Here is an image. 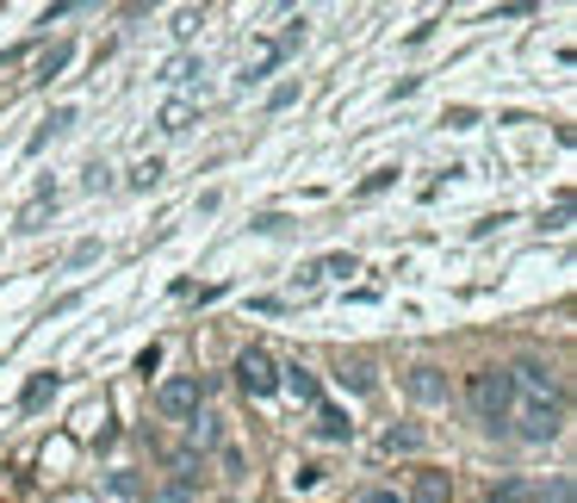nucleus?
<instances>
[{
  "instance_id": "nucleus-1",
  "label": "nucleus",
  "mask_w": 577,
  "mask_h": 503,
  "mask_svg": "<svg viewBox=\"0 0 577 503\" xmlns=\"http://www.w3.org/2000/svg\"><path fill=\"white\" fill-rule=\"evenodd\" d=\"M559 429H565V386L553 379V367L540 361L509 367V435L528 441V448H546Z\"/></svg>"
},
{
  "instance_id": "nucleus-2",
  "label": "nucleus",
  "mask_w": 577,
  "mask_h": 503,
  "mask_svg": "<svg viewBox=\"0 0 577 503\" xmlns=\"http://www.w3.org/2000/svg\"><path fill=\"white\" fill-rule=\"evenodd\" d=\"M466 404H472V417H478V429L503 435V429H509V367H478V373L466 379Z\"/></svg>"
},
{
  "instance_id": "nucleus-3",
  "label": "nucleus",
  "mask_w": 577,
  "mask_h": 503,
  "mask_svg": "<svg viewBox=\"0 0 577 503\" xmlns=\"http://www.w3.org/2000/svg\"><path fill=\"white\" fill-rule=\"evenodd\" d=\"M236 386H243L249 398H274L280 392V367H274V355H267V348H243V355H236Z\"/></svg>"
},
{
  "instance_id": "nucleus-4",
  "label": "nucleus",
  "mask_w": 577,
  "mask_h": 503,
  "mask_svg": "<svg viewBox=\"0 0 577 503\" xmlns=\"http://www.w3.org/2000/svg\"><path fill=\"white\" fill-rule=\"evenodd\" d=\"M199 398H205V386L193 373H174V379H162V386H156V410H162V417H181V423L199 417Z\"/></svg>"
},
{
  "instance_id": "nucleus-5",
  "label": "nucleus",
  "mask_w": 577,
  "mask_h": 503,
  "mask_svg": "<svg viewBox=\"0 0 577 503\" xmlns=\"http://www.w3.org/2000/svg\"><path fill=\"white\" fill-rule=\"evenodd\" d=\"M410 398H416V404H447V373H441V367H410Z\"/></svg>"
},
{
  "instance_id": "nucleus-6",
  "label": "nucleus",
  "mask_w": 577,
  "mask_h": 503,
  "mask_svg": "<svg viewBox=\"0 0 577 503\" xmlns=\"http://www.w3.org/2000/svg\"><path fill=\"white\" fill-rule=\"evenodd\" d=\"M422 448H429V435H422L416 423H398V429L379 435V454H422Z\"/></svg>"
},
{
  "instance_id": "nucleus-7",
  "label": "nucleus",
  "mask_w": 577,
  "mask_h": 503,
  "mask_svg": "<svg viewBox=\"0 0 577 503\" xmlns=\"http://www.w3.org/2000/svg\"><path fill=\"white\" fill-rule=\"evenodd\" d=\"M453 485H447V472H416V491H410L404 503H447Z\"/></svg>"
},
{
  "instance_id": "nucleus-8",
  "label": "nucleus",
  "mask_w": 577,
  "mask_h": 503,
  "mask_svg": "<svg viewBox=\"0 0 577 503\" xmlns=\"http://www.w3.org/2000/svg\"><path fill=\"white\" fill-rule=\"evenodd\" d=\"M317 435H323V441H348V435H354V423H348V410H336V404H317Z\"/></svg>"
},
{
  "instance_id": "nucleus-9",
  "label": "nucleus",
  "mask_w": 577,
  "mask_h": 503,
  "mask_svg": "<svg viewBox=\"0 0 577 503\" xmlns=\"http://www.w3.org/2000/svg\"><path fill=\"white\" fill-rule=\"evenodd\" d=\"M193 119H199V106H193V100H168V106H162V119H156V125L168 131V137H181V131H187Z\"/></svg>"
},
{
  "instance_id": "nucleus-10",
  "label": "nucleus",
  "mask_w": 577,
  "mask_h": 503,
  "mask_svg": "<svg viewBox=\"0 0 577 503\" xmlns=\"http://www.w3.org/2000/svg\"><path fill=\"white\" fill-rule=\"evenodd\" d=\"M280 386L298 398V404H323V392H317V379L305 373V367H286V379H280Z\"/></svg>"
},
{
  "instance_id": "nucleus-11",
  "label": "nucleus",
  "mask_w": 577,
  "mask_h": 503,
  "mask_svg": "<svg viewBox=\"0 0 577 503\" xmlns=\"http://www.w3.org/2000/svg\"><path fill=\"white\" fill-rule=\"evenodd\" d=\"M69 125H75V106H56V112H50V119H44V131H38V137L25 143V150H44V143L56 137V131H69Z\"/></svg>"
},
{
  "instance_id": "nucleus-12",
  "label": "nucleus",
  "mask_w": 577,
  "mask_h": 503,
  "mask_svg": "<svg viewBox=\"0 0 577 503\" xmlns=\"http://www.w3.org/2000/svg\"><path fill=\"white\" fill-rule=\"evenodd\" d=\"M342 274H360L354 255H323V261H317V280H342Z\"/></svg>"
},
{
  "instance_id": "nucleus-13",
  "label": "nucleus",
  "mask_w": 577,
  "mask_h": 503,
  "mask_svg": "<svg viewBox=\"0 0 577 503\" xmlns=\"http://www.w3.org/2000/svg\"><path fill=\"white\" fill-rule=\"evenodd\" d=\"M44 398H56V373H38L32 386H25V398H19V404H25V410H38Z\"/></svg>"
},
{
  "instance_id": "nucleus-14",
  "label": "nucleus",
  "mask_w": 577,
  "mask_h": 503,
  "mask_svg": "<svg viewBox=\"0 0 577 503\" xmlns=\"http://www.w3.org/2000/svg\"><path fill=\"white\" fill-rule=\"evenodd\" d=\"M156 181H162V162H156V156L131 168V187H137V193H143V187H156Z\"/></svg>"
},
{
  "instance_id": "nucleus-15",
  "label": "nucleus",
  "mask_w": 577,
  "mask_h": 503,
  "mask_svg": "<svg viewBox=\"0 0 577 503\" xmlns=\"http://www.w3.org/2000/svg\"><path fill=\"white\" fill-rule=\"evenodd\" d=\"M56 69H69V44H50L44 63H38V75H56Z\"/></svg>"
},
{
  "instance_id": "nucleus-16",
  "label": "nucleus",
  "mask_w": 577,
  "mask_h": 503,
  "mask_svg": "<svg viewBox=\"0 0 577 503\" xmlns=\"http://www.w3.org/2000/svg\"><path fill=\"white\" fill-rule=\"evenodd\" d=\"M298 100V81H280V88H274V94H267V112H286Z\"/></svg>"
},
{
  "instance_id": "nucleus-17",
  "label": "nucleus",
  "mask_w": 577,
  "mask_h": 503,
  "mask_svg": "<svg viewBox=\"0 0 577 503\" xmlns=\"http://www.w3.org/2000/svg\"><path fill=\"white\" fill-rule=\"evenodd\" d=\"M94 255H100V236H87V243H75V249H69V268H87Z\"/></svg>"
},
{
  "instance_id": "nucleus-18",
  "label": "nucleus",
  "mask_w": 577,
  "mask_h": 503,
  "mask_svg": "<svg viewBox=\"0 0 577 503\" xmlns=\"http://www.w3.org/2000/svg\"><path fill=\"white\" fill-rule=\"evenodd\" d=\"M187 75H199V63H193V57H174V63L162 69V81H187Z\"/></svg>"
},
{
  "instance_id": "nucleus-19",
  "label": "nucleus",
  "mask_w": 577,
  "mask_h": 503,
  "mask_svg": "<svg viewBox=\"0 0 577 503\" xmlns=\"http://www.w3.org/2000/svg\"><path fill=\"white\" fill-rule=\"evenodd\" d=\"M274 63H280V50H261V57H255V69H249V81L274 75Z\"/></svg>"
},
{
  "instance_id": "nucleus-20",
  "label": "nucleus",
  "mask_w": 577,
  "mask_h": 503,
  "mask_svg": "<svg viewBox=\"0 0 577 503\" xmlns=\"http://www.w3.org/2000/svg\"><path fill=\"white\" fill-rule=\"evenodd\" d=\"M193 441H199V448H212V441H218V429H212V417H193Z\"/></svg>"
},
{
  "instance_id": "nucleus-21",
  "label": "nucleus",
  "mask_w": 577,
  "mask_h": 503,
  "mask_svg": "<svg viewBox=\"0 0 577 503\" xmlns=\"http://www.w3.org/2000/svg\"><path fill=\"white\" fill-rule=\"evenodd\" d=\"M112 497H137V479H131V472H112Z\"/></svg>"
},
{
  "instance_id": "nucleus-22",
  "label": "nucleus",
  "mask_w": 577,
  "mask_h": 503,
  "mask_svg": "<svg viewBox=\"0 0 577 503\" xmlns=\"http://www.w3.org/2000/svg\"><path fill=\"white\" fill-rule=\"evenodd\" d=\"M87 187H94V193H100V187H112V168H100V162H87Z\"/></svg>"
},
{
  "instance_id": "nucleus-23",
  "label": "nucleus",
  "mask_w": 577,
  "mask_h": 503,
  "mask_svg": "<svg viewBox=\"0 0 577 503\" xmlns=\"http://www.w3.org/2000/svg\"><path fill=\"white\" fill-rule=\"evenodd\" d=\"M360 503H404V491H367Z\"/></svg>"
}]
</instances>
